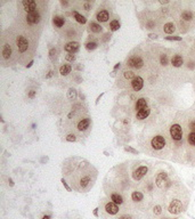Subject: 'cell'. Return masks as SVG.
Here are the masks:
<instances>
[{"instance_id": "cell-8", "label": "cell", "mask_w": 195, "mask_h": 219, "mask_svg": "<svg viewBox=\"0 0 195 219\" xmlns=\"http://www.w3.org/2000/svg\"><path fill=\"white\" fill-rule=\"evenodd\" d=\"M168 182V175L166 172H160L158 177H156V186L162 188L166 186V184Z\"/></svg>"}, {"instance_id": "cell-18", "label": "cell", "mask_w": 195, "mask_h": 219, "mask_svg": "<svg viewBox=\"0 0 195 219\" xmlns=\"http://www.w3.org/2000/svg\"><path fill=\"white\" fill-rule=\"evenodd\" d=\"M10 55H12V48H10V46L7 44L4 45L2 46V56H4V58H9Z\"/></svg>"}, {"instance_id": "cell-19", "label": "cell", "mask_w": 195, "mask_h": 219, "mask_svg": "<svg viewBox=\"0 0 195 219\" xmlns=\"http://www.w3.org/2000/svg\"><path fill=\"white\" fill-rule=\"evenodd\" d=\"M145 107H147V101L145 99V98H139L136 103V110L138 111H140V110L145 109Z\"/></svg>"}, {"instance_id": "cell-48", "label": "cell", "mask_w": 195, "mask_h": 219, "mask_svg": "<svg viewBox=\"0 0 195 219\" xmlns=\"http://www.w3.org/2000/svg\"><path fill=\"white\" fill-rule=\"evenodd\" d=\"M8 182H9V184H10V186H14V182H13V180H12L10 178L8 179Z\"/></svg>"}, {"instance_id": "cell-34", "label": "cell", "mask_w": 195, "mask_h": 219, "mask_svg": "<svg viewBox=\"0 0 195 219\" xmlns=\"http://www.w3.org/2000/svg\"><path fill=\"white\" fill-rule=\"evenodd\" d=\"M66 140H67V142H75V140H77V138H75V135H73V134L67 135V136H66Z\"/></svg>"}, {"instance_id": "cell-21", "label": "cell", "mask_w": 195, "mask_h": 219, "mask_svg": "<svg viewBox=\"0 0 195 219\" xmlns=\"http://www.w3.org/2000/svg\"><path fill=\"white\" fill-rule=\"evenodd\" d=\"M71 70H72L71 65H69V64H64V65L61 66V69H59V73H61L62 75H67L69 73H71Z\"/></svg>"}, {"instance_id": "cell-35", "label": "cell", "mask_w": 195, "mask_h": 219, "mask_svg": "<svg viewBox=\"0 0 195 219\" xmlns=\"http://www.w3.org/2000/svg\"><path fill=\"white\" fill-rule=\"evenodd\" d=\"M153 211H154L155 215H160L161 211H162V208H161L160 205H155V207H154V209H153Z\"/></svg>"}, {"instance_id": "cell-3", "label": "cell", "mask_w": 195, "mask_h": 219, "mask_svg": "<svg viewBox=\"0 0 195 219\" xmlns=\"http://www.w3.org/2000/svg\"><path fill=\"white\" fill-rule=\"evenodd\" d=\"M170 135H171L172 139H175V140H180L181 136H183L180 126L179 124H173L172 127L170 128Z\"/></svg>"}, {"instance_id": "cell-5", "label": "cell", "mask_w": 195, "mask_h": 219, "mask_svg": "<svg viewBox=\"0 0 195 219\" xmlns=\"http://www.w3.org/2000/svg\"><path fill=\"white\" fill-rule=\"evenodd\" d=\"M164 145H166V139L162 136H155L152 139V146L155 150H161V148L164 147Z\"/></svg>"}, {"instance_id": "cell-47", "label": "cell", "mask_w": 195, "mask_h": 219, "mask_svg": "<svg viewBox=\"0 0 195 219\" xmlns=\"http://www.w3.org/2000/svg\"><path fill=\"white\" fill-rule=\"evenodd\" d=\"M61 4H62L63 6H67V4H69V2H67V1H61Z\"/></svg>"}, {"instance_id": "cell-20", "label": "cell", "mask_w": 195, "mask_h": 219, "mask_svg": "<svg viewBox=\"0 0 195 219\" xmlns=\"http://www.w3.org/2000/svg\"><path fill=\"white\" fill-rule=\"evenodd\" d=\"M73 16H74V18H75V21L78 23H80V24H85V23H87V18L83 16V15L79 14L78 12H73Z\"/></svg>"}, {"instance_id": "cell-52", "label": "cell", "mask_w": 195, "mask_h": 219, "mask_svg": "<svg viewBox=\"0 0 195 219\" xmlns=\"http://www.w3.org/2000/svg\"><path fill=\"white\" fill-rule=\"evenodd\" d=\"M51 75H53V72H49V74H48V75H47V78H50Z\"/></svg>"}, {"instance_id": "cell-16", "label": "cell", "mask_w": 195, "mask_h": 219, "mask_svg": "<svg viewBox=\"0 0 195 219\" xmlns=\"http://www.w3.org/2000/svg\"><path fill=\"white\" fill-rule=\"evenodd\" d=\"M183 63H184V59L181 57L180 55H175L171 59V64H172L175 67H179V66L183 65Z\"/></svg>"}, {"instance_id": "cell-32", "label": "cell", "mask_w": 195, "mask_h": 219, "mask_svg": "<svg viewBox=\"0 0 195 219\" xmlns=\"http://www.w3.org/2000/svg\"><path fill=\"white\" fill-rule=\"evenodd\" d=\"M160 61H161V64H162V65H167V64H168V56H167V55H161Z\"/></svg>"}, {"instance_id": "cell-27", "label": "cell", "mask_w": 195, "mask_h": 219, "mask_svg": "<svg viewBox=\"0 0 195 219\" xmlns=\"http://www.w3.org/2000/svg\"><path fill=\"white\" fill-rule=\"evenodd\" d=\"M110 29H111V31H118V30L120 29V22L116 21V20L112 21V22L110 23Z\"/></svg>"}, {"instance_id": "cell-12", "label": "cell", "mask_w": 195, "mask_h": 219, "mask_svg": "<svg viewBox=\"0 0 195 219\" xmlns=\"http://www.w3.org/2000/svg\"><path fill=\"white\" fill-rule=\"evenodd\" d=\"M65 50L70 54H74L75 51L79 50V44L75 42V41H72V42H69L65 46Z\"/></svg>"}, {"instance_id": "cell-25", "label": "cell", "mask_w": 195, "mask_h": 219, "mask_svg": "<svg viewBox=\"0 0 195 219\" xmlns=\"http://www.w3.org/2000/svg\"><path fill=\"white\" fill-rule=\"evenodd\" d=\"M111 199H112V202H114V203H116V204H121L123 202V199L121 195H119V194H112V196H111Z\"/></svg>"}, {"instance_id": "cell-15", "label": "cell", "mask_w": 195, "mask_h": 219, "mask_svg": "<svg viewBox=\"0 0 195 219\" xmlns=\"http://www.w3.org/2000/svg\"><path fill=\"white\" fill-rule=\"evenodd\" d=\"M110 18V14L107 10H101L97 14V21L99 22H107V20Z\"/></svg>"}, {"instance_id": "cell-37", "label": "cell", "mask_w": 195, "mask_h": 219, "mask_svg": "<svg viewBox=\"0 0 195 219\" xmlns=\"http://www.w3.org/2000/svg\"><path fill=\"white\" fill-rule=\"evenodd\" d=\"M66 59H67L69 62H73V61L75 59V56L72 55V54H69V55H66Z\"/></svg>"}, {"instance_id": "cell-23", "label": "cell", "mask_w": 195, "mask_h": 219, "mask_svg": "<svg viewBox=\"0 0 195 219\" xmlns=\"http://www.w3.org/2000/svg\"><path fill=\"white\" fill-rule=\"evenodd\" d=\"M143 193L142 192H132V194H131V199H132V201H135V202H139V201H142L143 200Z\"/></svg>"}, {"instance_id": "cell-7", "label": "cell", "mask_w": 195, "mask_h": 219, "mask_svg": "<svg viewBox=\"0 0 195 219\" xmlns=\"http://www.w3.org/2000/svg\"><path fill=\"white\" fill-rule=\"evenodd\" d=\"M147 171H148V168L147 167H139L137 170H135L134 171V174H132V178L135 179V180H140L143 177H144L146 174H147Z\"/></svg>"}, {"instance_id": "cell-38", "label": "cell", "mask_w": 195, "mask_h": 219, "mask_svg": "<svg viewBox=\"0 0 195 219\" xmlns=\"http://www.w3.org/2000/svg\"><path fill=\"white\" fill-rule=\"evenodd\" d=\"M167 40H177V41H180L181 38L180 36H167Z\"/></svg>"}, {"instance_id": "cell-30", "label": "cell", "mask_w": 195, "mask_h": 219, "mask_svg": "<svg viewBox=\"0 0 195 219\" xmlns=\"http://www.w3.org/2000/svg\"><path fill=\"white\" fill-rule=\"evenodd\" d=\"M188 143H189L191 145L195 146V132H191V134L188 135Z\"/></svg>"}, {"instance_id": "cell-14", "label": "cell", "mask_w": 195, "mask_h": 219, "mask_svg": "<svg viewBox=\"0 0 195 219\" xmlns=\"http://www.w3.org/2000/svg\"><path fill=\"white\" fill-rule=\"evenodd\" d=\"M89 126H90V119L86 118V119H82L79 123H78V129H79L80 131H82V130H86Z\"/></svg>"}, {"instance_id": "cell-13", "label": "cell", "mask_w": 195, "mask_h": 219, "mask_svg": "<svg viewBox=\"0 0 195 219\" xmlns=\"http://www.w3.org/2000/svg\"><path fill=\"white\" fill-rule=\"evenodd\" d=\"M150 113H151V110H150V107L147 106V107H145V109L138 111L136 117H137L138 120H144V119H146V118L150 115Z\"/></svg>"}, {"instance_id": "cell-50", "label": "cell", "mask_w": 195, "mask_h": 219, "mask_svg": "<svg viewBox=\"0 0 195 219\" xmlns=\"http://www.w3.org/2000/svg\"><path fill=\"white\" fill-rule=\"evenodd\" d=\"M32 64H33V61H31L29 64H28V67H31V66H32Z\"/></svg>"}, {"instance_id": "cell-45", "label": "cell", "mask_w": 195, "mask_h": 219, "mask_svg": "<svg viewBox=\"0 0 195 219\" xmlns=\"http://www.w3.org/2000/svg\"><path fill=\"white\" fill-rule=\"evenodd\" d=\"M94 215L96 216V217H98V208H96L94 210Z\"/></svg>"}, {"instance_id": "cell-54", "label": "cell", "mask_w": 195, "mask_h": 219, "mask_svg": "<svg viewBox=\"0 0 195 219\" xmlns=\"http://www.w3.org/2000/svg\"><path fill=\"white\" fill-rule=\"evenodd\" d=\"M166 219H167V218H166Z\"/></svg>"}, {"instance_id": "cell-10", "label": "cell", "mask_w": 195, "mask_h": 219, "mask_svg": "<svg viewBox=\"0 0 195 219\" xmlns=\"http://www.w3.org/2000/svg\"><path fill=\"white\" fill-rule=\"evenodd\" d=\"M131 86H132V89L134 90H140L143 86H144V80H143V78H140V77H136L134 80L131 81Z\"/></svg>"}, {"instance_id": "cell-39", "label": "cell", "mask_w": 195, "mask_h": 219, "mask_svg": "<svg viewBox=\"0 0 195 219\" xmlns=\"http://www.w3.org/2000/svg\"><path fill=\"white\" fill-rule=\"evenodd\" d=\"M61 182H62V184H63V185H64V187H65V188H66V191H67V192H71V188H70V186H69V185H67V182H65L64 179H62V180H61Z\"/></svg>"}, {"instance_id": "cell-42", "label": "cell", "mask_w": 195, "mask_h": 219, "mask_svg": "<svg viewBox=\"0 0 195 219\" xmlns=\"http://www.w3.org/2000/svg\"><path fill=\"white\" fill-rule=\"evenodd\" d=\"M83 6H85V9H86V10H89V9H90V5H89L88 2H86Z\"/></svg>"}, {"instance_id": "cell-53", "label": "cell", "mask_w": 195, "mask_h": 219, "mask_svg": "<svg viewBox=\"0 0 195 219\" xmlns=\"http://www.w3.org/2000/svg\"><path fill=\"white\" fill-rule=\"evenodd\" d=\"M160 2H161V4H168V1H167V0H164V1H160Z\"/></svg>"}, {"instance_id": "cell-33", "label": "cell", "mask_w": 195, "mask_h": 219, "mask_svg": "<svg viewBox=\"0 0 195 219\" xmlns=\"http://www.w3.org/2000/svg\"><path fill=\"white\" fill-rule=\"evenodd\" d=\"M124 151H127V152H131V153H134V154L138 153L137 150H135V148H132V147H130V146H126V147H124Z\"/></svg>"}, {"instance_id": "cell-36", "label": "cell", "mask_w": 195, "mask_h": 219, "mask_svg": "<svg viewBox=\"0 0 195 219\" xmlns=\"http://www.w3.org/2000/svg\"><path fill=\"white\" fill-rule=\"evenodd\" d=\"M88 182H89V178H88V177L82 178V179H81V186H82V187H86L87 185H88Z\"/></svg>"}, {"instance_id": "cell-49", "label": "cell", "mask_w": 195, "mask_h": 219, "mask_svg": "<svg viewBox=\"0 0 195 219\" xmlns=\"http://www.w3.org/2000/svg\"><path fill=\"white\" fill-rule=\"evenodd\" d=\"M42 219H50V216H48V215H46V216H43Z\"/></svg>"}, {"instance_id": "cell-2", "label": "cell", "mask_w": 195, "mask_h": 219, "mask_svg": "<svg viewBox=\"0 0 195 219\" xmlns=\"http://www.w3.org/2000/svg\"><path fill=\"white\" fill-rule=\"evenodd\" d=\"M16 44H17V47H18V50L21 53H24V51L28 50V47H29V41L26 40L25 36H17L16 39Z\"/></svg>"}, {"instance_id": "cell-22", "label": "cell", "mask_w": 195, "mask_h": 219, "mask_svg": "<svg viewBox=\"0 0 195 219\" xmlns=\"http://www.w3.org/2000/svg\"><path fill=\"white\" fill-rule=\"evenodd\" d=\"M163 30H164V32H166V33H168V34H171V33H173V32H175L176 28H175V24H173V23H167V24H164V28H163Z\"/></svg>"}, {"instance_id": "cell-4", "label": "cell", "mask_w": 195, "mask_h": 219, "mask_svg": "<svg viewBox=\"0 0 195 219\" xmlns=\"http://www.w3.org/2000/svg\"><path fill=\"white\" fill-rule=\"evenodd\" d=\"M128 65L130 67H135V69H140L142 66L144 65V62L143 59L140 58L139 56H131L128 59Z\"/></svg>"}, {"instance_id": "cell-11", "label": "cell", "mask_w": 195, "mask_h": 219, "mask_svg": "<svg viewBox=\"0 0 195 219\" xmlns=\"http://www.w3.org/2000/svg\"><path fill=\"white\" fill-rule=\"evenodd\" d=\"M105 210H106V212L110 213V215H116V213L119 212V207H118V204L114 203V202H108V203H106V205H105Z\"/></svg>"}, {"instance_id": "cell-40", "label": "cell", "mask_w": 195, "mask_h": 219, "mask_svg": "<svg viewBox=\"0 0 195 219\" xmlns=\"http://www.w3.org/2000/svg\"><path fill=\"white\" fill-rule=\"evenodd\" d=\"M189 128H191L192 132H195V121H192V122L189 123Z\"/></svg>"}, {"instance_id": "cell-1", "label": "cell", "mask_w": 195, "mask_h": 219, "mask_svg": "<svg viewBox=\"0 0 195 219\" xmlns=\"http://www.w3.org/2000/svg\"><path fill=\"white\" fill-rule=\"evenodd\" d=\"M183 211V204H181L180 201L178 200H173L172 202L169 205V212L173 213V215H178Z\"/></svg>"}, {"instance_id": "cell-24", "label": "cell", "mask_w": 195, "mask_h": 219, "mask_svg": "<svg viewBox=\"0 0 195 219\" xmlns=\"http://www.w3.org/2000/svg\"><path fill=\"white\" fill-rule=\"evenodd\" d=\"M181 18L185 20V21H191L193 18V13L191 10H184L181 13Z\"/></svg>"}, {"instance_id": "cell-17", "label": "cell", "mask_w": 195, "mask_h": 219, "mask_svg": "<svg viewBox=\"0 0 195 219\" xmlns=\"http://www.w3.org/2000/svg\"><path fill=\"white\" fill-rule=\"evenodd\" d=\"M53 23H54V25H55L56 28H62V26L64 25L65 20H64V17H62V16H55L54 20H53Z\"/></svg>"}, {"instance_id": "cell-41", "label": "cell", "mask_w": 195, "mask_h": 219, "mask_svg": "<svg viewBox=\"0 0 195 219\" xmlns=\"http://www.w3.org/2000/svg\"><path fill=\"white\" fill-rule=\"evenodd\" d=\"M36 97V91L34 90H31L29 93V98H34Z\"/></svg>"}, {"instance_id": "cell-51", "label": "cell", "mask_w": 195, "mask_h": 219, "mask_svg": "<svg viewBox=\"0 0 195 219\" xmlns=\"http://www.w3.org/2000/svg\"><path fill=\"white\" fill-rule=\"evenodd\" d=\"M119 67H120V63H119V64H116V65L114 66V70H116V69H119Z\"/></svg>"}, {"instance_id": "cell-46", "label": "cell", "mask_w": 195, "mask_h": 219, "mask_svg": "<svg viewBox=\"0 0 195 219\" xmlns=\"http://www.w3.org/2000/svg\"><path fill=\"white\" fill-rule=\"evenodd\" d=\"M119 219H131V217H130V216H127V215H126V216H122L121 218H119Z\"/></svg>"}, {"instance_id": "cell-44", "label": "cell", "mask_w": 195, "mask_h": 219, "mask_svg": "<svg viewBox=\"0 0 195 219\" xmlns=\"http://www.w3.org/2000/svg\"><path fill=\"white\" fill-rule=\"evenodd\" d=\"M49 54H50V57H53V56H54V54H56V50H55V49H51Z\"/></svg>"}, {"instance_id": "cell-6", "label": "cell", "mask_w": 195, "mask_h": 219, "mask_svg": "<svg viewBox=\"0 0 195 219\" xmlns=\"http://www.w3.org/2000/svg\"><path fill=\"white\" fill-rule=\"evenodd\" d=\"M22 4H23L24 9H25V12H26L28 14L33 13V12H36L37 10V4L34 0H24Z\"/></svg>"}, {"instance_id": "cell-29", "label": "cell", "mask_w": 195, "mask_h": 219, "mask_svg": "<svg viewBox=\"0 0 195 219\" xmlns=\"http://www.w3.org/2000/svg\"><path fill=\"white\" fill-rule=\"evenodd\" d=\"M67 96H69V98L70 99H74L75 97H77V91H75V89H69V93H67Z\"/></svg>"}, {"instance_id": "cell-43", "label": "cell", "mask_w": 195, "mask_h": 219, "mask_svg": "<svg viewBox=\"0 0 195 219\" xmlns=\"http://www.w3.org/2000/svg\"><path fill=\"white\" fill-rule=\"evenodd\" d=\"M148 36H150L151 39H156V38H158V36H156V34H154V33H151V34H148Z\"/></svg>"}, {"instance_id": "cell-28", "label": "cell", "mask_w": 195, "mask_h": 219, "mask_svg": "<svg viewBox=\"0 0 195 219\" xmlns=\"http://www.w3.org/2000/svg\"><path fill=\"white\" fill-rule=\"evenodd\" d=\"M86 48L88 50H94L97 48V44L94 42V41H91V42H87L86 44Z\"/></svg>"}, {"instance_id": "cell-31", "label": "cell", "mask_w": 195, "mask_h": 219, "mask_svg": "<svg viewBox=\"0 0 195 219\" xmlns=\"http://www.w3.org/2000/svg\"><path fill=\"white\" fill-rule=\"evenodd\" d=\"M124 78L128 79V80H129V79H132V80H134L136 77H135V73L134 72H131V71H126V72H124Z\"/></svg>"}, {"instance_id": "cell-26", "label": "cell", "mask_w": 195, "mask_h": 219, "mask_svg": "<svg viewBox=\"0 0 195 219\" xmlns=\"http://www.w3.org/2000/svg\"><path fill=\"white\" fill-rule=\"evenodd\" d=\"M89 26H90V30H91L93 32H96V33H99V32L102 31V26L98 24V23L91 22Z\"/></svg>"}, {"instance_id": "cell-9", "label": "cell", "mask_w": 195, "mask_h": 219, "mask_svg": "<svg viewBox=\"0 0 195 219\" xmlns=\"http://www.w3.org/2000/svg\"><path fill=\"white\" fill-rule=\"evenodd\" d=\"M26 21L29 24H38L40 22V14L38 12H33V13H30L26 16Z\"/></svg>"}]
</instances>
